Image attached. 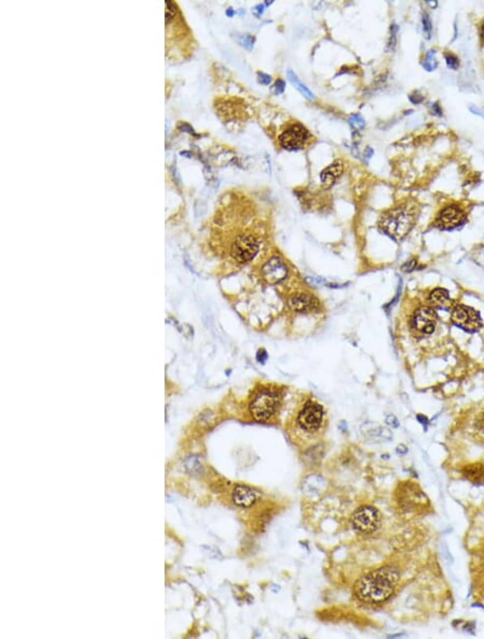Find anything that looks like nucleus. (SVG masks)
<instances>
[{
	"mask_svg": "<svg viewBox=\"0 0 484 639\" xmlns=\"http://www.w3.org/2000/svg\"><path fill=\"white\" fill-rule=\"evenodd\" d=\"M289 307L296 312H311L319 308V300L309 293L293 294L288 300Z\"/></svg>",
	"mask_w": 484,
	"mask_h": 639,
	"instance_id": "f8f14e48",
	"label": "nucleus"
},
{
	"mask_svg": "<svg viewBox=\"0 0 484 639\" xmlns=\"http://www.w3.org/2000/svg\"><path fill=\"white\" fill-rule=\"evenodd\" d=\"M431 109H433V112L436 113V114H438V116H441V114H442L441 109L439 108L438 105H437V103H431Z\"/></svg>",
	"mask_w": 484,
	"mask_h": 639,
	"instance_id": "c756f323",
	"label": "nucleus"
},
{
	"mask_svg": "<svg viewBox=\"0 0 484 639\" xmlns=\"http://www.w3.org/2000/svg\"><path fill=\"white\" fill-rule=\"evenodd\" d=\"M437 319L438 316L433 308L422 306L414 311L411 318V329L420 336H428L436 329Z\"/></svg>",
	"mask_w": 484,
	"mask_h": 639,
	"instance_id": "1a4fd4ad",
	"label": "nucleus"
},
{
	"mask_svg": "<svg viewBox=\"0 0 484 639\" xmlns=\"http://www.w3.org/2000/svg\"><path fill=\"white\" fill-rule=\"evenodd\" d=\"M262 274L269 284H277L285 279L288 274V267L282 259L271 257L262 268Z\"/></svg>",
	"mask_w": 484,
	"mask_h": 639,
	"instance_id": "9b49d317",
	"label": "nucleus"
},
{
	"mask_svg": "<svg viewBox=\"0 0 484 639\" xmlns=\"http://www.w3.org/2000/svg\"><path fill=\"white\" fill-rule=\"evenodd\" d=\"M418 208L413 201H406L383 212L380 216L379 226L395 240H402L408 235L415 224Z\"/></svg>",
	"mask_w": 484,
	"mask_h": 639,
	"instance_id": "f03ea898",
	"label": "nucleus"
},
{
	"mask_svg": "<svg viewBox=\"0 0 484 639\" xmlns=\"http://www.w3.org/2000/svg\"><path fill=\"white\" fill-rule=\"evenodd\" d=\"M385 422H387V425L392 426V427H395V428L398 427V426H399V421L397 420L396 417H395V415H392V414L387 415V419H385Z\"/></svg>",
	"mask_w": 484,
	"mask_h": 639,
	"instance_id": "393cba45",
	"label": "nucleus"
},
{
	"mask_svg": "<svg viewBox=\"0 0 484 639\" xmlns=\"http://www.w3.org/2000/svg\"><path fill=\"white\" fill-rule=\"evenodd\" d=\"M428 305L433 309H441V310H451L453 306V301L450 298L449 293L445 289H435L431 290L428 295Z\"/></svg>",
	"mask_w": 484,
	"mask_h": 639,
	"instance_id": "ddd939ff",
	"label": "nucleus"
},
{
	"mask_svg": "<svg viewBox=\"0 0 484 639\" xmlns=\"http://www.w3.org/2000/svg\"><path fill=\"white\" fill-rule=\"evenodd\" d=\"M418 420H419L420 422L422 423L423 425H424V424H425V425L427 424V419H426L425 417H423V415H418Z\"/></svg>",
	"mask_w": 484,
	"mask_h": 639,
	"instance_id": "72a5a7b5",
	"label": "nucleus"
},
{
	"mask_svg": "<svg viewBox=\"0 0 484 639\" xmlns=\"http://www.w3.org/2000/svg\"><path fill=\"white\" fill-rule=\"evenodd\" d=\"M259 82H261L262 84H268V83L270 82V77L267 76V75L261 74V75H259Z\"/></svg>",
	"mask_w": 484,
	"mask_h": 639,
	"instance_id": "c85d7f7f",
	"label": "nucleus"
},
{
	"mask_svg": "<svg viewBox=\"0 0 484 639\" xmlns=\"http://www.w3.org/2000/svg\"><path fill=\"white\" fill-rule=\"evenodd\" d=\"M281 397L278 391L272 388H262L254 395L252 402L250 403V412L252 417L264 422L271 419L280 407Z\"/></svg>",
	"mask_w": 484,
	"mask_h": 639,
	"instance_id": "7ed1b4c3",
	"label": "nucleus"
},
{
	"mask_svg": "<svg viewBox=\"0 0 484 639\" xmlns=\"http://www.w3.org/2000/svg\"><path fill=\"white\" fill-rule=\"evenodd\" d=\"M423 26H424V32L426 33V35H427L426 37L429 39L431 35V22L427 13L423 14Z\"/></svg>",
	"mask_w": 484,
	"mask_h": 639,
	"instance_id": "5701e85b",
	"label": "nucleus"
},
{
	"mask_svg": "<svg viewBox=\"0 0 484 639\" xmlns=\"http://www.w3.org/2000/svg\"><path fill=\"white\" fill-rule=\"evenodd\" d=\"M288 76H289V79H290V83H292V84L295 86L296 90H297V91L300 93L301 95H303L305 98H307V99H309V100L314 99V96H313V94H312V93L309 91V88L307 87L306 85H304L303 83L300 82V80L298 79L297 76H296L292 70H290V71L288 72Z\"/></svg>",
	"mask_w": 484,
	"mask_h": 639,
	"instance_id": "a211bd4d",
	"label": "nucleus"
},
{
	"mask_svg": "<svg viewBox=\"0 0 484 639\" xmlns=\"http://www.w3.org/2000/svg\"><path fill=\"white\" fill-rule=\"evenodd\" d=\"M466 221V213L457 206H447L437 215L435 224L441 230H453Z\"/></svg>",
	"mask_w": 484,
	"mask_h": 639,
	"instance_id": "9d476101",
	"label": "nucleus"
},
{
	"mask_svg": "<svg viewBox=\"0 0 484 639\" xmlns=\"http://www.w3.org/2000/svg\"><path fill=\"white\" fill-rule=\"evenodd\" d=\"M463 475L472 482H480L484 479V467L481 464L465 466L463 469Z\"/></svg>",
	"mask_w": 484,
	"mask_h": 639,
	"instance_id": "dca6fc26",
	"label": "nucleus"
},
{
	"mask_svg": "<svg viewBox=\"0 0 484 639\" xmlns=\"http://www.w3.org/2000/svg\"><path fill=\"white\" fill-rule=\"evenodd\" d=\"M423 99H424L423 96H421V95H416V94H415V95H411V96H410V100L412 101V102H414V103H420V102H422Z\"/></svg>",
	"mask_w": 484,
	"mask_h": 639,
	"instance_id": "cd10ccee",
	"label": "nucleus"
},
{
	"mask_svg": "<svg viewBox=\"0 0 484 639\" xmlns=\"http://www.w3.org/2000/svg\"><path fill=\"white\" fill-rule=\"evenodd\" d=\"M256 494L246 485H238L232 492V501L237 506L251 507L256 502Z\"/></svg>",
	"mask_w": 484,
	"mask_h": 639,
	"instance_id": "4468645a",
	"label": "nucleus"
},
{
	"mask_svg": "<svg viewBox=\"0 0 484 639\" xmlns=\"http://www.w3.org/2000/svg\"><path fill=\"white\" fill-rule=\"evenodd\" d=\"M470 110H471L473 113H475V114H478V116H480L481 117L484 118V114H482L480 111H479L477 108H475V107H470Z\"/></svg>",
	"mask_w": 484,
	"mask_h": 639,
	"instance_id": "473e14b6",
	"label": "nucleus"
},
{
	"mask_svg": "<svg viewBox=\"0 0 484 639\" xmlns=\"http://www.w3.org/2000/svg\"><path fill=\"white\" fill-rule=\"evenodd\" d=\"M185 467H186V469L190 470L191 474H196V472H198L200 470L201 465L198 462V460H197L196 458H190L189 460L186 461Z\"/></svg>",
	"mask_w": 484,
	"mask_h": 639,
	"instance_id": "aec40b11",
	"label": "nucleus"
},
{
	"mask_svg": "<svg viewBox=\"0 0 484 639\" xmlns=\"http://www.w3.org/2000/svg\"><path fill=\"white\" fill-rule=\"evenodd\" d=\"M284 85L285 84H284V82L282 80H278V82L275 83V85L273 86L275 88V94H280V93H282L283 90H284Z\"/></svg>",
	"mask_w": 484,
	"mask_h": 639,
	"instance_id": "a878e982",
	"label": "nucleus"
},
{
	"mask_svg": "<svg viewBox=\"0 0 484 639\" xmlns=\"http://www.w3.org/2000/svg\"><path fill=\"white\" fill-rule=\"evenodd\" d=\"M381 518L376 508L370 506H364L358 508L353 513L351 523L353 528L361 534H371L376 532L380 526Z\"/></svg>",
	"mask_w": 484,
	"mask_h": 639,
	"instance_id": "0eeeda50",
	"label": "nucleus"
},
{
	"mask_svg": "<svg viewBox=\"0 0 484 639\" xmlns=\"http://www.w3.org/2000/svg\"><path fill=\"white\" fill-rule=\"evenodd\" d=\"M451 320L457 327L470 332L479 330L482 326L478 311L465 305H457L452 309Z\"/></svg>",
	"mask_w": 484,
	"mask_h": 639,
	"instance_id": "6e6552de",
	"label": "nucleus"
},
{
	"mask_svg": "<svg viewBox=\"0 0 484 639\" xmlns=\"http://www.w3.org/2000/svg\"><path fill=\"white\" fill-rule=\"evenodd\" d=\"M424 68L428 71H433L436 69L437 67V59H436V52L435 51H429L427 56H426V59L424 61Z\"/></svg>",
	"mask_w": 484,
	"mask_h": 639,
	"instance_id": "6ab92c4d",
	"label": "nucleus"
},
{
	"mask_svg": "<svg viewBox=\"0 0 484 639\" xmlns=\"http://www.w3.org/2000/svg\"><path fill=\"white\" fill-rule=\"evenodd\" d=\"M397 452H398V453H400V454H405L406 452H407V448H406L405 445H402L397 446Z\"/></svg>",
	"mask_w": 484,
	"mask_h": 639,
	"instance_id": "2f4dec72",
	"label": "nucleus"
},
{
	"mask_svg": "<svg viewBox=\"0 0 484 639\" xmlns=\"http://www.w3.org/2000/svg\"><path fill=\"white\" fill-rule=\"evenodd\" d=\"M480 427H484V413H481L480 417L478 419V423H477Z\"/></svg>",
	"mask_w": 484,
	"mask_h": 639,
	"instance_id": "7c9ffc66",
	"label": "nucleus"
},
{
	"mask_svg": "<svg viewBox=\"0 0 484 639\" xmlns=\"http://www.w3.org/2000/svg\"><path fill=\"white\" fill-rule=\"evenodd\" d=\"M445 57L446 65H447V67H449L450 69L456 70L457 68H459V66H460V60H459V58H457V57H456L455 55H453L452 53H447V54L445 55Z\"/></svg>",
	"mask_w": 484,
	"mask_h": 639,
	"instance_id": "412c9836",
	"label": "nucleus"
},
{
	"mask_svg": "<svg viewBox=\"0 0 484 639\" xmlns=\"http://www.w3.org/2000/svg\"><path fill=\"white\" fill-rule=\"evenodd\" d=\"M397 581L398 575L394 569L380 568L358 580L354 593L362 601L379 604L393 594Z\"/></svg>",
	"mask_w": 484,
	"mask_h": 639,
	"instance_id": "f257e3e1",
	"label": "nucleus"
},
{
	"mask_svg": "<svg viewBox=\"0 0 484 639\" xmlns=\"http://www.w3.org/2000/svg\"><path fill=\"white\" fill-rule=\"evenodd\" d=\"M342 173H343V165L340 160L329 165V167H326L321 173V180L323 182V184L327 186V188H330L332 184H335V182L342 174Z\"/></svg>",
	"mask_w": 484,
	"mask_h": 639,
	"instance_id": "2eb2a0df",
	"label": "nucleus"
},
{
	"mask_svg": "<svg viewBox=\"0 0 484 639\" xmlns=\"http://www.w3.org/2000/svg\"><path fill=\"white\" fill-rule=\"evenodd\" d=\"M416 265H418V261H416V259H414V258L409 259L408 262H406V263L403 265V266H402V270H403L404 272H411V271H413V270L415 269Z\"/></svg>",
	"mask_w": 484,
	"mask_h": 639,
	"instance_id": "b1692460",
	"label": "nucleus"
},
{
	"mask_svg": "<svg viewBox=\"0 0 484 639\" xmlns=\"http://www.w3.org/2000/svg\"><path fill=\"white\" fill-rule=\"evenodd\" d=\"M298 427L306 434H316L325 423V411L319 403L308 401L296 418Z\"/></svg>",
	"mask_w": 484,
	"mask_h": 639,
	"instance_id": "423d86ee",
	"label": "nucleus"
},
{
	"mask_svg": "<svg viewBox=\"0 0 484 639\" xmlns=\"http://www.w3.org/2000/svg\"><path fill=\"white\" fill-rule=\"evenodd\" d=\"M350 123L354 126V128L356 129H363L365 127V121H364L363 117L361 116H352L350 118Z\"/></svg>",
	"mask_w": 484,
	"mask_h": 639,
	"instance_id": "4be33fe9",
	"label": "nucleus"
},
{
	"mask_svg": "<svg viewBox=\"0 0 484 639\" xmlns=\"http://www.w3.org/2000/svg\"><path fill=\"white\" fill-rule=\"evenodd\" d=\"M266 360H267V353H266V351H265V350H259L258 353H257V361H258V362H261V363H264V362L266 361Z\"/></svg>",
	"mask_w": 484,
	"mask_h": 639,
	"instance_id": "bb28decb",
	"label": "nucleus"
},
{
	"mask_svg": "<svg viewBox=\"0 0 484 639\" xmlns=\"http://www.w3.org/2000/svg\"><path fill=\"white\" fill-rule=\"evenodd\" d=\"M481 39L484 41V22L482 24V27H481Z\"/></svg>",
	"mask_w": 484,
	"mask_h": 639,
	"instance_id": "f704fd0d",
	"label": "nucleus"
},
{
	"mask_svg": "<svg viewBox=\"0 0 484 639\" xmlns=\"http://www.w3.org/2000/svg\"><path fill=\"white\" fill-rule=\"evenodd\" d=\"M312 139L313 137L308 129L303 124L296 121L286 124L278 137L281 147L290 151L307 148L311 143Z\"/></svg>",
	"mask_w": 484,
	"mask_h": 639,
	"instance_id": "20e7f679",
	"label": "nucleus"
},
{
	"mask_svg": "<svg viewBox=\"0 0 484 639\" xmlns=\"http://www.w3.org/2000/svg\"><path fill=\"white\" fill-rule=\"evenodd\" d=\"M259 250L257 237L251 232H244L230 243L228 254L236 263L244 264L251 261Z\"/></svg>",
	"mask_w": 484,
	"mask_h": 639,
	"instance_id": "39448f33",
	"label": "nucleus"
},
{
	"mask_svg": "<svg viewBox=\"0 0 484 639\" xmlns=\"http://www.w3.org/2000/svg\"><path fill=\"white\" fill-rule=\"evenodd\" d=\"M303 486L307 491L306 493H309V494H319V493L323 490V487H324V481H323L321 477L310 476L305 480Z\"/></svg>",
	"mask_w": 484,
	"mask_h": 639,
	"instance_id": "f3484780",
	"label": "nucleus"
}]
</instances>
